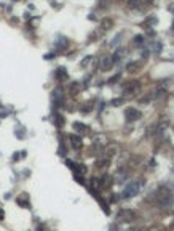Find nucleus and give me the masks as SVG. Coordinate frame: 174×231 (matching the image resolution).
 I'll list each match as a JSON object with an SVG mask.
<instances>
[{
    "label": "nucleus",
    "instance_id": "11",
    "mask_svg": "<svg viewBox=\"0 0 174 231\" xmlns=\"http://www.w3.org/2000/svg\"><path fill=\"white\" fill-rule=\"evenodd\" d=\"M53 98H54V100H58L59 103H62V101H64V96H62V88H54V91H53Z\"/></svg>",
    "mask_w": 174,
    "mask_h": 231
},
{
    "label": "nucleus",
    "instance_id": "20",
    "mask_svg": "<svg viewBox=\"0 0 174 231\" xmlns=\"http://www.w3.org/2000/svg\"><path fill=\"white\" fill-rule=\"evenodd\" d=\"M56 125H58V128H62V125H64V117L61 114L56 116Z\"/></svg>",
    "mask_w": 174,
    "mask_h": 231
},
{
    "label": "nucleus",
    "instance_id": "28",
    "mask_svg": "<svg viewBox=\"0 0 174 231\" xmlns=\"http://www.w3.org/2000/svg\"><path fill=\"white\" fill-rule=\"evenodd\" d=\"M75 180H77L80 184H85V178L81 177V175H77V173H75Z\"/></svg>",
    "mask_w": 174,
    "mask_h": 231
},
{
    "label": "nucleus",
    "instance_id": "33",
    "mask_svg": "<svg viewBox=\"0 0 174 231\" xmlns=\"http://www.w3.org/2000/svg\"><path fill=\"white\" fill-rule=\"evenodd\" d=\"M110 231H117V225H112L110 226Z\"/></svg>",
    "mask_w": 174,
    "mask_h": 231
},
{
    "label": "nucleus",
    "instance_id": "31",
    "mask_svg": "<svg viewBox=\"0 0 174 231\" xmlns=\"http://www.w3.org/2000/svg\"><path fill=\"white\" fill-rule=\"evenodd\" d=\"M54 56V53H50V55H47V56H45V60H51Z\"/></svg>",
    "mask_w": 174,
    "mask_h": 231
},
{
    "label": "nucleus",
    "instance_id": "1",
    "mask_svg": "<svg viewBox=\"0 0 174 231\" xmlns=\"http://www.w3.org/2000/svg\"><path fill=\"white\" fill-rule=\"evenodd\" d=\"M139 188H141V186H139V183H137V181H131V183H128V186L125 188L122 198H123V199H130V198L136 196L137 193H139Z\"/></svg>",
    "mask_w": 174,
    "mask_h": 231
},
{
    "label": "nucleus",
    "instance_id": "18",
    "mask_svg": "<svg viewBox=\"0 0 174 231\" xmlns=\"http://www.w3.org/2000/svg\"><path fill=\"white\" fill-rule=\"evenodd\" d=\"M18 204H19L21 207H29V201H27L26 198H18Z\"/></svg>",
    "mask_w": 174,
    "mask_h": 231
},
{
    "label": "nucleus",
    "instance_id": "7",
    "mask_svg": "<svg viewBox=\"0 0 174 231\" xmlns=\"http://www.w3.org/2000/svg\"><path fill=\"white\" fill-rule=\"evenodd\" d=\"M70 141H72V146H74V149H80L81 148V138L77 136V135H70Z\"/></svg>",
    "mask_w": 174,
    "mask_h": 231
},
{
    "label": "nucleus",
    "instance_id": "26",
    "mask_svg": "<svg viewBox=\"0 0 174 231\" xmlns=\"http://www.w3.org/2000/svg\"><path fill=\"white\" fill-rule=\"evenodd\" d=\"M122 103H123V100H122V98H115V100H112V103H110V104H112V106H120Z\"/></svg>",
    "mask_w": 174,
    "mask_h": 231
},
{
    "label": "nucleus",
    "instance_id": "25",
    "mask_svg": "<svg viewBox=\"0 0 174 231\" xmlns=\"http://www.w3.org/2000/svg\"><path fill=\"white\" fill-rule=\"evenodd\" d=\"M142 42H144V37H142V35H136V37H134V43H136V45H141Z\"/></svg>",
    "mask_w": 174,
    "mask_h": 231
},
{
    "label": "nucleus",
    "instance_id": "24",
    "mask_svg": "<svg viewBox=\"0 0 174 231\" xmlns=\"http://www.w3.org/2000/svg\"><path fill=\"white\" fill-rule=\"evenodd\" d=\"M120 77H122V74H115V76H114L110 80H109V84H115V82L120 80Z\"/></svg>",
    "mask_w": 174,
    "mask_h": 231
},
{
    "label": "nucleus",
    "instance_id": "13",
    "mask_svg": "<svg viewBox=\"0 0 174 231\" xmlns=\"http://www.w3.org/2000/svg\"><path fill=\"white\" fill-rule=\"evenodd\" d=\"M56 79H59V80L67 79V72H66V69H64V68H59V69L56 71Z\"/></svg>",
    "mask_w": 174,
    "mask_h": 231
},
{
    "label": "nucleus",
    "instance_id": "6",
    "mask_svg": "<svg viewBox=\"0 0 174 231\" xmlns=\"http://www.w3.org/2000/svg\"><path fill=\"white\" fill-rule=\"evenodd\" d=\"M97 184H99L101 188L110 186V184H112V177H110V175H104V177L101 178V180H97Z\"/></svg>",
    "mask_w": 174,
    "mask_h": 231
},
{
    "label": "nucleus",
    "instance_id": "2",
    "mask_svg": "<svg viewBox=\"0 0 174 231\" xmlns=\"http://www.w3.org/2000/svg\"><path fill=\"white\" fill-rule=\"evenodd\" d=\"M160 206L161 207H169L171 204H172V196H171V193L168 191V189H161V193H160Z\"/></svg>",
    "mask_w": 174,
    "mask_h": 231
},
{
    "label": "nucleus",
    "instance_id": "10",
    "mask_svg": "<svg viewBox=\"0 0 174 231\" xmlns=\"http://www.w3.org/2000/svg\"><path fill=\"white\" fill-rule=\"evenodd\" d=\"M74 128L77 132H80V133H86L88 132V125L81 124V122H74Z\"/></svg>",
    "mask_w": 174,
    "mask_h": 231
},
{
    "label": "nucleus",
    "instance_id": "23",
    "mask_svg": "<svg viewBox=\"0 0 174 231\" xmlns=\"http://www.w3.org/2000/svg\"><path fill=\"white\" fill-rule=\"evenodd\" d=\"M155 51H157V53H161V50H163V43L161 42H155Z\"/></svg>",
    "mask_w": 174,
    "mask_h": 231
},
{
    "label": "nucleus",
    "instance_id": "3",
    "mask_svg": "<svg viewBox=\"0 0 174 231\" xmlns=\"http://www.w3.org/2000/svg\"><path fill=\"white\" fill-rule=\"evenodd\" d=\"M141 111H137L134 108H126L125 109V117H126V121L128 122H134V121H139L141 119Z\"/></svg>",
    "mask_w": 174,
    "mask_h": 231
},
{
    "label": "nucleus",
    "instance_id": "8",
    "mask_svg": "<svg viewBox=\"0 0 174 231\" xmlns=\"http://www.w3.org/2000/svg\"><path fill=\"white\" fill-rule=\"evenodd\" d=\"M67 43H69V40L66 39V37H58V40H56V48L58 50H62V48H66L67 47Z\"/></svg>",
    "mask_w": 174,
    "mask_h": 231
},
{
    "label": "nucleus",
    "instance_id": "22",
    "mask_svg": "<svg viewBox=\"0 0 174 231\" xmlns=\"http://www.w3.org/2000/svg\"><path fill=\"white\" fill-rule=\"evenodd\" d=\"M66 153H67V148L61 143V144H59V151H58V154H59V156H66Z\"/></svg>",
    "mask_w": 174,
    "mask_h": 231
},
{
    "label": "nucleus",
    "instance_id": "17",
    "mask_svg": "<svg viewBox=\"0 0 174 231\" xmlns=\"http://www.w3.org/2000/svg\"><path fill=\"white\" fill-rule=\"evenodd\" d=\"M112 24H114V21H112V20H109V18H106V20L102 21V27H104V29H110Z\"/></svg>",
    "mask_w": 174,
    "mask_h": 231
},
{
    "label": "nucleus",
    "instance_id": "30",
    "mask_svg": "<svg viewBox=\"0 0 174 231\" xmlns=\"http://www.w3.org/2000/svg\"><path fill=\"white\" fill-rule=\"evenodd\" d=\"M149 55H150L149 50H144V53H142V56H144V58H149Z\"/></svg>",
    "mask_w": 174,
    "mask_h": 231
},
{
    "label": "nucleus",
    "instance_id": "32",
    "mask_svg": "<svg viewBox=\"0 0 174 231\" xmlns=\"http://www.w3.org/2000/svg\"><path fill=\"white\" fill-rule=\"evenodd\" d=\"M3 217H5V214H3V210H0V220H3Z\"/></svg>",
    "mask_w": 174,
    "mask_h": 231
},
{
    "label": "nucleus",
    "instance_id": "4",
    "mask_svg": "<svg viewBox=\"0 0 174 231\" xmlns=\"http://www.w3.org/2000/svg\"><path fill=\"white\" fill-rule=\"evenodd\" d=\"M136 88H139V82L137 80H130L123 84V90L126 93H133V91H136Z\"/></svg>",
    "mask_w": 174,
    "mask_h": 231
},
{
    "label": "nucleus",
    "instance_id": "29",
    "mask_svg": "<svg viewBox=\"0 0 174 231\" xmlns=\"http://www.w3.org/2000/svg\"><path fill=\"white\" fill-rule=\"evenodd\" d=\"M91 60H93V56H86L83 61H81V66H88V63H89Z\"/></svg>",
    "mask_w": 174,
    "mask_h": 231
},
{
    "label": "nucleus",
    "instance_id": "15",
    "mask_svg": "<svg viewBox=\"0 0 174 231\" xmlns=\"http://www.w3.org/2000/svg\"><path fill=\"white\" fill-rule=\"evenodd\" d=\"M122 39H123V34H122V32H120V34H117V35H115V37H114V40H112V42H110V43H109V45H110V47H115V45H117V43H118V42H120V40H122Z\"/></svg>",
    "mask_w": 174,
    "mask_h": 231
},
{
    "label": "nucleus",
    "instance_id": "16",
    "mask_svg": "<svg viewBox=\"0 0 174 231\" xmlns=\"http://www.w3.org/2000/svg\"><path fill=\"white\" fill-rule=\"evenodd\" d=\"M139 69V63H130L128 64V72H134Z\"/></svg>",
    "mask_w": 174,
    "mask_h": 231
},
{
    "label": "nucleus",
    "instance_id": "27",
    "mask_svg": "<svg viewBox=\"0 0 174 231\" xmlns=\"http://www.w3.org/2000/svg\"><path fill=\"white\" fill-rule=\"evenodd\" d=\"M19 128H21V130H16V136H19V138H24V136H26V130H24L23 127H19Z\"/></svg>",
    "mask_w": 174,
    "mask_h": 231
},
{
    "label": "nucleus",
    "instance_id": "21",
    "mask_svg": "<svg viewBox=\"0 0 174 231\" xmlns=\"http://www.w3.org/2000/svg\"><path fill=\"white\" fill-rule=\"evenodd\" d=\"M106 165H109V159H101V161H97V167H99V169H104Z\"/></svg>",
    "mask_w": 174,
    "mask_h": 231
},
{
    "label": "nucleus",
    "instance_id": "14",
    "mask_svg": "<svg viewBox=\"0 0 174 231\" xmlns=\"http://www.w3.org/2000/svg\"><path fill=\"white\" fill-rule=\"evenodd\" d=\"M93 109V101H86V104L81 106V113H89Z\"/></svg>",
    "mask_w": 174,
    "mask_h": 231
},
{
    "label": "nucleus",
    "instance_id": "12",
    "mask_svg": "<svg viewBox=\"0 0 174 231\" xmlns=\"http://www.w3.org/2000/svg\"><path fill=\"white\" fill-rule=\"evenodd\" d=\"M123 56V50L120 48V50H117V53L114 55V56L110 58V61H112V64H117L118 61H120V58Z\"/></svg>",
    "mask_w": 174,
    "mask_h": 231
},
{
    "label": "nucleus",
    "instance_id": "5",
    "mask_svg": "<svg viewBox=\"0 0 174 231\" xmlns=\"http://www.w3.org/2000/svg\"><path fill=\"white\" fill-rule=\"evenodd\" d=\"M118 217H120L123 221H131L136 215H134L133 210H120V212H118Z\"/></svg>",
    "mask_w": 174,
    "mask_h": 231
},
{
    "label": "nucleus",
    "instance_id": "9",
    "mask_svg": "<svg viewBox=\"0 0 174 231\" xmlns=\"http://www.w3.org/2000/svg\"><path fill=\"white\" fill-rule=\"evenodd\" d=\"M101 64H102V66H101V71H107V69L112 68V61H110L109 56H104L102 61H101Z\"/></svg>",
    "mask_w": 174,
    "mask_h": 231
},
{
    "label": "nucleus",
    "instance_id": "19",
    "mask_svg": "<svg viewBox=\"0 0 174 231\" xmlns=\"http://www.w3.org/2000/svg\"><path fill=\"white\" fill-rule=\"evenodd\" d=\"M78 88H80V85L77 84V82H74V84L69 87V90H72V95H77L78 93Z\"/></svg>",
    "mask_w": 174,
    "mask_h": 231
}]
</instances>
